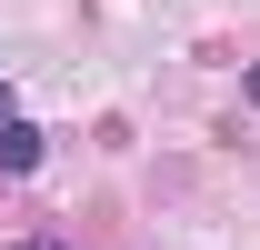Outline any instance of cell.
Listing matches in <instances>:
<instances>
[{
	"mask_svg": "<svg viewBox=\"0 0 260 250\" xmlns=\"http://www.w3.org/2000/svg\"><path fill=\"white\" fill-rule=\"evenodd\" d=\"M0 170L20 180V170H40V130L20 120V110H0Z\"/></svg>",
	"mask_w": 260,
	"mask_h": 250,
	"instance_id": "1",
	"label": "cell"
},
{
	"mask_svg": "<svg viewBox=\"0 0 260 250\" xmlns=\"http://www.w3.org/2000/svg\"><path fill=\"white\" fill-rule=\"evenodd\" d=\"M250 100H260V70H250Z\"/></svg>",
	"mask_w": 260,
	"mask_h": 250,
	"instance_id": "2",
	"label": "cell"
},
{
	"mask_svg": "<svg viewBox=\"0 0 260 250\" xmlns=\"http://www.w3.org/2000/svg\"><path fill=\"white\" fill-rule=\"evenodd\" d=\"M40 250H50V240H40Z\"/></svg>",
	"mask_w": 260,
	"mask_h": 250,
	"instance_id": "3",
	"label": "cell"
}]
</instances>
